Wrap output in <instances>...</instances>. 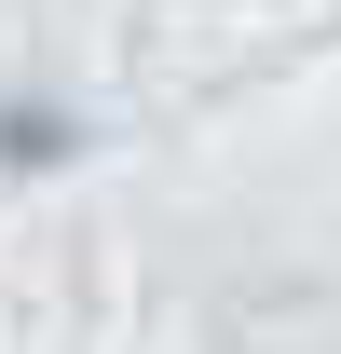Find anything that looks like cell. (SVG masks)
<instances>
[{"label": "cell", "mask_w": 341, "mask_h": 354, "mask_svg": "<svg viewBox=\"0 0 341 354\" xmlns=\"http://www.w3.org/2000/svg\"><path fill=\"white\" fill-rule=\"evenodd\" d=\"M82 95H55V82H28V68H14V82H0V164L14 177H42V164H69V150H82Z\"/></svg>", "instance_id": "6da1fadb"}]
</instances>
